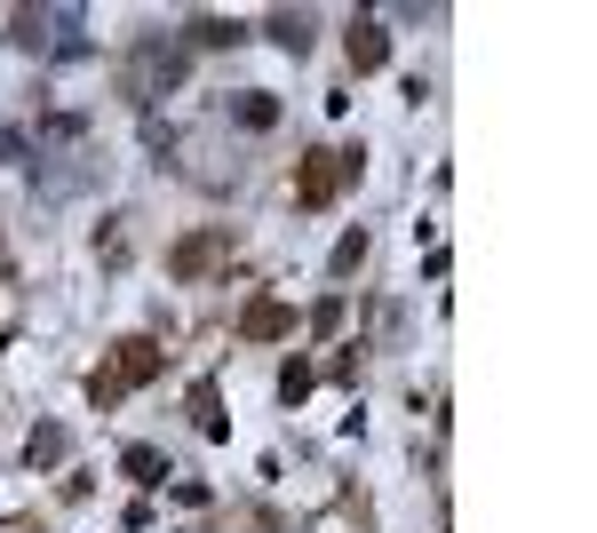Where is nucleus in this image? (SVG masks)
Returning a JSON list of instances; mask_svg holds the SVG:
<instances>
[{"mask_svg":"<svg viewBox=\"0 0 597 533\" xmlns=\"http://www.w3.org/2000/svg\"><path fill=\"white\" fill-rule=\"evenodd\" d=\"M168 88H184V48L168 32H144V41L120 56V96L128 104H159Z\"/></svg>","mask_w":597,"mask_h":533,"instance_id":"nucleus-1","label":"nucleus"},{"mask_svg":"<svg viewBox=\"0 0 597 533\" xmlns=\"http://www.w3.org/2000/svg\"><path fill=\"white\" fill-rule=\"evenodd\" d=\"M159 366H168V351H159L152 335H120V343L104 351V366L88 375V398H96V407H120V398H128V390H144Z\"/></svg>","mask_w":597,"mask_h":533,"instance_id":"nucleus-2","label":"nucleus"},{"mask_svg":"<svg viewBox=\"0 0 597 533\" xmlns=\"http://www.w3.org/2000/svg\"><path fill=\"white\" fill-rule=\"evenodd\" d=\"M358 176V152H303V159H295V208H335V199H343V184Z\"/></svg>","mask_w":597,"mask_h":533,"instance_id":"nucleus-3","label":"nucleus"},{"mask_svg":"<svg viewBox=\"0 0 597 533\" xmlns=\"http://www.w3.org/2000/svg\"><path fill=\"white\" fill-rule=\"evenodd\" d=\"M231 255H240L231 223H208V231H191V240H176V247H168V271H176V279H208V271H223Z\"/></svg>","mask_w":597,"mask_h":533,"instance_id":"nucleus-4","label":"nucleus"},{"mask_svg":"<svg viewBox=\"0 0 597 533\" xmlns=\"http://www.w3.org/2000/svg\"><path fill=\"white\" fill-rule=\"evenodd\" d=\"M343 56H351V73H383V64H390V32H383L375 16H351Z\"/></svg>","mask_w":597,"mask_h":533,"instance_id":"nucleus-5","label":"nucleus"},{"mask_svg":"<svg viewBox=\"0 0 597 533\" xmlns=\"http://www.w3.org/2000/svg\"><path fill=\"white\" fill-rule=\"evenodd\" d=\"M279 335H295V311L279 303V295H255V303L240 311V343H279Z\"/></svg>","mask_w":597,"mask_h":533,"instance_id":"nucleus-6","label":"nucleus"},{"mask_svg":"<svg viewBox=\"0 0 597 533\" xmlns=\"http://www.w3.org/2000/svg\"><path fill=\"white\" fill-rule=\"evenodd\" d=\"M120 470L136 478V486H168V478H176V470H168V454H159V446H128V454H120Z\"/></svg>","mask_w":597,"mask_h":533,"instance_id":"nucleus-7","label":"nucleus"},{"mask_svg":"<svg viewBox=\"0 0 597 533\" xmlns=\"http://www.w3.org/2000/svg\"><path fill=\"white\" fill-rule=\"evenodd\" d=\"M247 41V24H231V16H191V48H240Z\"/></svg>","mask_w":597,"mask_h":533,"instance_id":"nucleus-8","label":"nucleus"},{"mask_svg":"<svg viewBox=\"0 0 597 533\" xmlns=\"http://www.w3.org/2000/svg\"><path fill=\"white\" fill-rule=\"evenodd\" d=\"M64 446H73V438H64L56 422H41V430L24 438V462H32V470H56V462H64Z\"/></svg>","mask_w":597,"mask_h":533,"instance_id":"nucleus-9","label":"nucleus"},{"mask_svg":"<svg viewBox=\"0 0 597 533\" xmlns=\"http://www.w3.org/2000/svg\"><path fill=\"white\" fill-rule=\"evenodd\" d=\"M263 32H272V41H279L287 56H303V48H311V16H303V9H279L272 24H263Z\"/></svg>","mask_w":597,"mask_h":533,"instance_id":"nucleus-10","label":"nucleus"},{"mask_svg":"<svg viewBox=\"0 0 597 533\" xmlns=\"http://www.w3.org/2000/svg\"><path fill=\"white\" fill-rule=\"evenodd\" d=\"M191 422H199V438H223V398H215V382H191Z\"/></svg>","mask_w":597,"mask_h":533,"instance_id":"nucleus-11","label":"nucleus"},{"mask_svg":"<svg viewBox=\"0 0 597 533\" xmlns=\"http://www.w3.org/2000/svg\"><path fill=\"white\" fill-rule=\"evenodd\" d=\"M231 120H240V127H255V136H263V127L279 120V104H272V96H263V88H247L240 104H231Z\"/></svg>","mask_w":597,"mask_h":533,"instance_id":"nucleus-12","label":"nucleus"},{"mask_svg":"<svg viewBox=\"0 0 597 533\" xmlns=\"http://www.w3.org/2000/svg\"><path fill=\"white\" fill-rule=\"evenodd\" d=\"M311 382H319V366H311V358H287V366H279V398H287V407H295Z\"/></svg>","mask_w":597,"mask_h":533,"instance_id":"nucleus-13","label":"nucleus"},{"mask_svg":"<svg viewBox=\"0 0 597 533\" xmlns=\"http://www.w3.org/2000/svg\"><path fill=\"white\" fill-rule=\"evenodd\" d=\"M9 41H16V48H41V41H48V16H41V9H16V16H9Z\"/></svg>","mask_w":597,"mask_h":533,"instance_id":"nucleus-14","label":"nucleus"},{"mask_svg":"<svg viewBox=\"0 0 597 533\" xmlns=\"http://www.w3.org/2000/svg\"><path fill=\"white\" fill-rule=\"evenodd\" d=\"M367 247H375L367 231H343V240H335V279H351L358 263H367Z\"/></svg>","mask_w":597,"mask_h":533,"instance_id":"nucleus-15","label":"nucleus"},{"mask_svg":"<svg viewBox=\"0 0 597 533\" xmlns=\"http://www.w3.org/2000/svg\"><path fill=\"white\" fill-rule=\"evenodd\" d=\"M358 375H367V351L358 343H343L335 358H327V382H358Z\"/></svg>","mask_w":597,"mask_h":533,"instance_id":"nucleus-16","label":"nucleus"},{"mask_svg":"<svg viewBox=\"0 0 597 533\" xmlns=\"http://www.w3.org/2000/svg\"><path fill=\"white\" fill-rule=\"evenodd\" d=\"M96 255H104L112 271H120V263H128V231H120V223H112V231H96Z\"/></svg>","mask_w":597,"mask_h":533,"instance_id":"nucleus-17","label":"nucleus"},{"mask_svg":"<svg viewBox=\"0 0 597 533\" xmlns=\"http://www.w3.org/2000/svg\"><path fill=\"white\" fill-rule=\"evenodd\" d=\"M343 311H351V303H343V295H327V303L311 311V326H319V335H335V326H343Z\"/></svg>","mask_w":597,"mask_h":533,"instance_id":"nucleus-18","label":"nucleus"},{"mask_svg":"<svg viewBox=\"0 0 597 533\" xmlns=\"http://www.w3.org/2000/svg\"><path fill=\"white\" fill-rule=\"evenodd\" d=\"M0 343H9V335H0Z\"/></svg>","mask_w":597,"mask_h":533,"instance_id":"nucleus-19","label":"nucleus"}]
</instances>
